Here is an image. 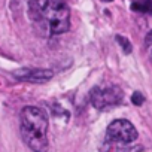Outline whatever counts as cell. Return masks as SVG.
I'll return each instance as SVG.
<instances>
[{"label":"cell","mask_w":152,"mask_h":152,"mask_svg":"<svg viewBox=\"0 0 152 152\" xmlns=\"http://www.w3.org/2000/svg\"><path fill=\"white\" fill-rule=\"evenodd\" d=\"M106 140L121 145H133L137 140V130L127 119H116L106 130Z\"/></svg>","instance_id":"obj_4"},{"label":"cell","mask_w":152,"mask_h":152,"mask_svg":"<svg viewBox=\"0 0 152 152\" xmlns=\"http://www.w3.org/2000/svg\"><path fill=\"white\" fill-rule=\"evenodd\" d=\"M134 11L137 12H146V14H152V0H139L134 2L131 6Z\"/></svg>","instance_id":"obj_7"},{"label":"cell","mask_w":152,"mask_h":152,"mask_svg":"<svg viewBox=\"0 0 152 152\" xmlns=\"http://www.w3.org/2000/svg\"><path fill=\"white\" fill-rule=\"evenodd\" d=\"M137 151H140L139 146L131 148V145H121L107 140H104V146H103V152H137Z\"/></svg>","instance_id":"obj_6"},{"label":"cell","mask_w":152,"mask_h":152,"mask_svg":"<svg viewBox=\"0 0 152 152\" xmlns=\"http://www.w3.org/2000/svg\"><path fill=\"white\" fill-rule=\"evenodd\" d=\"M21 136L24 143L33 152L48 151V115L37 106H27L20 119Z\"/></svg>","instance_id":"obj_2"},{"label":"cell","mask_w":152,"mask_h":152,"mask_svg":"<svg viewBox=\"0 0 152 152\" xmlns=\"http://www.w3.org/2000/svg\"><path fill=\"white\" fill-rule=\"evenodd\" d=\"M116 40L122 43L121 46L124 48V52H131V45H130V42L127 39H124L122 36H116Z\"/></svg>","instance_id":"obj_9"},{"label":"cell","mask_w":152,"mask_h":152,"mask_svg":"<svg viewBox=\"0 0 152 152\" xmlns=\"http://www.w3.org/2000/svg\"><path fill=\"white\" fill-rule=\"evenodd\" d=\"M131 100H133V103H134L136 106H140V104L145 102V99H143V96H142L140 93H134L133 97H131Z\"/></svg>","instance_id":"obj_10"},{"label":"cell","mask_w":152,"mask_h":152,"mask_svg":"<svg viewBox=\"0 0 152 152\" xmlns=\"http://www.w3.org/2000/svg\"><path fill=\"white\" fill-rule=\"evenodd\" d=\"M104 2H112V0H104Z\"/></svg>","instance_id":"obj_11"},{"label":"cell","mask_w":152,"mask_h":152,"mask_svg":"<svg viewBox=\"0 0 152 152\" xmlns=\"http://www.w3.org/2000/svg\"><path fill=\"white\" fill-rule=\"evenodd\" d=\"M145 51H146V55L149 58V61L152 63V31H149L146 34V39H145Z\"/></svg>","instance_id":"obj_8"},{"label":"cell","mask_w":152,"mask_h":152,"mask_svg":"<svg viewBox=\"0 0 152 152\" xmlns=\"http://www.w3.org/2000/svg\"><path fill=\"white\" fill-rule=\"evenodd\" d=\"M28 12L45 36L63 34L70 28V12L63 0H30Z\"/></svg>","instance_id":"obj_1"},{"label":"cell","mask_w":152,"mask_h":152,"mask_svg":"<svg viewBox=\"0 0 152 152\" xmlns=\"http://www.w3.org/2000/svg\"><path fill=\"white\" fill-rule=\"evenodd\" d=\"M14 76L20 81H26V82H46L49 81L54 73L51 70H45V69H20L17 72H14Z\"/></svg>","instance_id":"obj_5"},{"label":"cell","mask_w":152,"mask_h":152,"mask_svg":"<svg viewBox=\"0 0 152 152\" xmlns=\"http://www.w3.org/2000/svg\"><path fill=\"white\" fill-rule=\"evenodd\" d=\"M124 99V93L116 85L106 87H94L90 93V100L93 106L99 110H107L116 104H119Z\"/></svg>","instance_id":"obj_3"}]
</instances>
